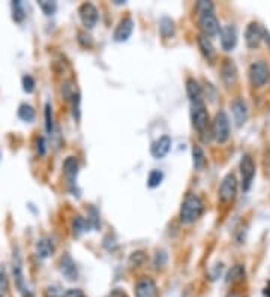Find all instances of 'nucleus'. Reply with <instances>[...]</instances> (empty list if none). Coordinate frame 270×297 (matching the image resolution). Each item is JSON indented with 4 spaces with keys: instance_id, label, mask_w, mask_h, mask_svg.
Wrapping results in <instances>:
<instances>
[{
    "instance_id": "1",
    "label": "nucleus",
    "mask_w": 270,
    "mask_h": 297,
    "mask_svg": "<svg viewBox=\"0 0 270 297\" xmlns=\"http://www.w3.org/2000/svg\"><path fill=\"white\" fill-rule=\"evenodd\" d=\"M191 117H192V125L197 129L201 141L209 143L212 137V126L204 102H194L191 105Z\"/></svg>"
},
{
    "instance_id": "2",
    "label": "nucleus",
    "mask_w": 270,
    "mask_h": 297,
    "mask_svg": "<svg viewBox=\"0 0 270 297\" xmlns=\"http://www.w3.org/2000/svg\"><path fill=\"white\" fill-rule=\"evenodd\" d=\"M204 212V203L195 194H188L180 207V221L183 224H194L201 218Z\"/></svg>"
},
{
    "instance_id": "3",
    "label": "nucleus",
    "mask_w": 270,
    "mask_h": 297,
    "mask_svg": "<svg viewBox=\"0 0 270 297\" xmlns=\"http://www.w3.org/2000/svg\"><path fill=\"white\" fill-rule=\"evenodd\" d=\"M230 119L225 111H218L212 122V137L215 138L216 143L224 144L230 138Z\"/></svg>"
},
{
    "instance_id": "4",
    "label": "nucleus",
    "mask_w": 270,
    "mask_h": 297,
    "mask_svg": "<svg viewBox=\"0 0 270 297\" xmlns=\"http://www.w3.org/2000/svg\"><path fill=\"white\" fill-rule=\"evenodd\" d=\"M270 78V69L266 62H254L249 66V80L254 87H263Z\"/></svg>"
},
{
    "instance_id": "5",
    "label": "nucleus",
    "mask_w": 270,
    "mask_h": 297,
    "mask_svg": "<svg viewBox=\"0 0 270 297\" xmlns=\"http://www.w3.org/2000/svg\"><path fill=\"white\" fill-rule=\"evenodd\" d=\"M237 194V180H236V176L233 173H228L222 182H221V186H219V200L225 204L231 203L234 200V197Z\"/></svg>"
},
{
    "instance_id": "6",
    "label": "nucleus",
    "mask_w": 270,
    "mask_h": 297,
    "mask_svg": "<svg viewBox=\"0 0 270 297\" xmlns=\"http://www.w3.org/2000/svg\"><path fill=\"white\" fill-rule=\"evenodd\" d=\"M198 26L201 29V35L207 36V38H212V36H216L219 33L221 27H219V21L216 18L215 12H210V14H203L198 17Z\"/></svg>"
},
{
    "instance_id": "7",
    "label": "nucleus",
    "mask_w": 270,
    "mask_h": 297,
    "mask_svg": "<svg viewBox=\"0 0 270 297\" xmlns=\"http://www.w3.org/2000/svg\"><path fill=\"white\" fill-rule=\"evenodd\" d=\"M240 174H242V188L243 191H248L255 176V164L251 155L248 153H245L240 159Z\"/></svg>"
},
{
    "instance_id": "8",
    "label": "nucleus",
    "mask_w": 270,
    "mask_h": 297,
    "mask_svg": "<svg viewBox=\"0 0 270 297\" xmlns=\"http://www.w3.org/2000/svg\"><path fill=\"white\" fill-rule=\"evenodd\" d=\"M237 27L234 24H227L222 26L219 30V38H221V45L225 51H233L234 47L237 45Z\"/></svg>"
},
{
    "instance_id": "9",
    "label": "nucleus",
    "mask_w": 270,
    "mask_h": 297,
    "mask_svg": "<svg viewBox=\"0 0 270 297\" xmlns=\"http://www.w3.org/2000/svg\"><path fill=\"white\" fill-rule=\"evenodd\" d=\"M78 14H80V20H81V23L86 29H93L98 24L99 14H98V9H96L95 5L87 3V2L83 3L78 9Z\"/></svg>"
},
{
    "instance_id": "10",
    "label": "nucleus",
    "mask_w": 270,
    "mask_h": 297,
    "mask_svg": "<svg viewBox=\"0 0 270 297\" xmlns=\"http://www.w3.org/2000/svg\"><path fill=\"white\" fill-rule=\"evenodd\" d=\"M264 32L266 30L258 23H251L245 32V41H246L248 48H251V50L258 48L261 41L264 39Z\"/></svg>"
},
{
    "instance_id": "11",
    "label": "nucleus",
    "mask_w": 270,
    "mask_h": 297,
    "mask_svg": "<svg viewBox=\"0 0 270 297\" xmlns=\"http://www.w3.org/2000/svg\"><path fill=\"white\" fill-rule=\"evenodd\" d=\"M221 78L227 87H233L237 83L239 78V71L236 63L231 59H225L221 65Z\"/></svg>"
},
{
    "instance_id": "12",
    "label": "nucleus",
    "mask_w": 270,
    "mask_h": 297,
    "mask_svg": "<svg viewBox=\"0 0 270 297\" xmlns=\"http://www.w3.org/2000/svg\"><path fill=\"white\" fill-rule=\"evenodd\" d=\"M171 150V138L168 135H162L159 137L150 147V153L153 158L161 159L165 158L168 155V152Z\"/></svg>"
},
{
    "instance_id": "13",
    "label": "nucleus",
    "mask_w": 270,
    "mask_h": 297,
    "mask_svg": "<svg viewBox=\"0 0 270 297\" xmlns=\"http://www.w3.org/2000/svg\"><path fill=\"white\" fill-rule=\"evenodd\" d=\"M156 296H158V287L153 279L141 278L135 284V297H156Z\"/></svg>"
},
{
    "instance_id": "14",
    "label": "nucleus",
    "mask_w": 270,
    "mask_h": 297,
    "mask_svg": "<svg viewBox=\"0 0 270 297\" xmlns=\"http://www.w3.org/2000/svg\"><path fill=\"white\" fill-rule=\"evenodd\" d=\"M12 275H14V279H15V284H17L18 290L26 294L24 275H23V261H21V255H20L18 249H15L14 255H12Z\"/></svg>"
},
{
    "instance_id": "15",
    "label": "nucleus",
    "mask_w": 270,
    "mask_h": 297,
    "mask_svg": "<svg viewBox=\"0 0 270 297\" xmlns=\"http://www.w3.org/2000/svg\"><path fill=\"white\" fill-rule=\"evenodd\" d=\"M132 32H134V21H132V18L126 17L117 24L113 38L116 42H126L131 38Z\"/></svg>"
},
{
    "instance_id": "16",
    "label": "nucleus",
    "mask_w": 270,
    "mask_h": 297,
    "mask_svg": "<svg viewBox=\"0 0 270 297\" xmlns=\"http://www.w3.org/2000/svg\"><path fill=\"white\" fill-rule=\"evenodd\" d=\"M231 111L237 126H242L248 120V105L242 98H236L231 102Z\"/></svg>"
},
{
    "instance_id": "17",
    "label": "nucleus",
    "mask_w": 270,
    "mask_h": 297,
    "mask_svg": "<svg viewBox=\"0 0 270 297\" xmlns=\"http://www.w3.org/2000/svg\"><path fill=\"white\" fill-rule=\"evenodd\" d=\"M60 272L62 275L68 279V281H75L78 278V272H77V266L74 263V260L71 258L69 254H65L60 258Z\"/></svg>"
},
{
    "instance_id": "18",
    "label": "nucleus",
    "mask_w": 270,
    "mask_h": 297,
    "mask_svg": "<svg viewBox=\"0 0 270 297\" xmlns=\"http://www.w3.org/2000/svg\"><path fill=\"white\" fill-rule=\"evenodd\" d=\"M63 171H65V176L68 179V183L69 186L72 188L75 185V179H77V174H78V162L74 156H68L63 162Z\"/></svg>"
},
{
    "instance_id": "19",
    "label": "nucleus",
    "mask_w": 270,
    "mask_h": 297,
    "mask_svg": "<svg viewBox=\"0 0 270 297\" xmlns=\"http://www.w3.org/2000/svg\"><path fill=\"white\" fill-rule=\"evenodd\" d=\"M186 93L191 99V104L194 102H203V90L201 86L195 78H188L186 80Z\"/></svg>"
},
{
    "instance_id": "20",
    "label": "nucleus",
    "mask_w": 270,
    "mask_h": 297,
    "mask_svg": "<svg viewBox=\"0 0 270 297\" xmlns=\"http://www.w3.org/2000/svg\"><path fill=\"white\" fill-rule=\"evenodd\" d=\"M197 42H198V47H200V50H201V54H203L209 62H212V60L215 59L216 51H215V47H213L210 38H207V36H204V35H200V36L197 38Z\"/></svg>"
},
{
    "instance_id": "21",
    "label": "nucleus",
    "mask_w": 270,
    "mask_h": 297,
    "mask_svg": "<svg viewBox=\"0 0 270 297\" xmlns=\"http://www.w3.org/2000/svg\"><path fill=\"white\" fill-rule=\"evenodd\" d=\"M36 252L41 258H48L54 252V245L50 239L42 237L36 242Z\"/></svg>"
},
{
    "instance_id": "22",
    "label": "nucleus",
    "mask_w": 270,
    "mask_h": 297,
    "mask_svg": "<svg viewBox=\"0 0 270 297\" xmlns=\"http://www.w3.org/2000/svg\"><path fill=\"white\" fill-rule=\"evenodd\" d=\"M246 276V272H245V267L242 264H236L233 266L228 273H227V282L228 284H237L240 281H243Z\"/></svg>"
},
{
    "instance_id": "23",
    "label": "nucleus",
    "mask_w": 270,
    "mask_h": 297,
    "mask_svg": "<svg viewBox=\"0 0 270 297\" xmlns=\"http://www.w3.org/2000/svg\"><path fill=\"white\" fill-rule=\"evenodd\" d=\"M159 30H161V35L164 38H173L174 36V21L168 17H162L161 21H159Z\"/></svg>"
},
{
    "instance_id": "24",
    "label": "nucleus",
    "mask_w": 270,
    "mask_h": 297,
    "mask_svg": "<svg viewBox=\"0 0 270 297\" xmlns=\"http://www.w3.org/2000/svg\"><path fill=\"white\" fill-rule=\"evenodd\" d=\"M192 162H194V168L195 170H203L207 164L206 161V155L203 152V148L200 146H194L192 147Z\"/></svg>"
},
{
    "instance_id": "25",
    "label": "nucleus",
    "mask_w": 270,
    "mask_h": 297,
    "mask_svg": "<svg viewBox=\"0 0 270 297\" xmlns=\"http://www.w3.org/2000/svg\"><path fill=\"white\" fill-rule=\"evenodd\" d=\"M90 225L87 222V219H84L83 216H75L72 219V234L74 237H80L83 233L89 231Z\"/></svg>"
},
{
    "instance_id": "26",
    "label": "nucleus",
    "mask_w": 270,
    "mask_h": 297,
    "mask_svg": "<svg viewBox=\"0 0 270 297\" xmlns=\"http://www.w3.org/2000/svg\"><path fill=\"white\" fill-rule=\"evenodd\" d=\"M18 117H20L23 122H27V123H30V122H33V120H35V117H36V113H35V110H33V107H32V105L21 104V105L18 107Z\"/></svg>"
},
{
    "instance_id": "27",
    "label": "nucleus",
    "mask_w": 270,
    "mask_h": 297,
    "mask_svg": "<svg viewBox=\"0 0 270 297\" xmlns=\"http://www.w3.org/2000/svg\"><path fill=\"white\" fill-rule=\"evenodd\" d=\"M162 179H164V173L159 170H152L149 177H147V186L149 188H158L162 183Z\"/></svg>"
},
{
    "instance_id": "28",
    "label": "nucleus",
    "mask_w": 270,
    "mask_h": 297,
    "mask_svg": "<svg viewBox=\"0 0 270 297\" xmlns=\"http://www.w3.org/2000/svg\"><path fill=\"white\" fill-rule=\"evenodd\" d=\"M8 290H9V282H8L6 269L3 266H0V297H6Z\"/></svg>"
},
{
    "instance_id": "29",
    "label": "nucleus",
    "mask_w": 270,
    "mask_h": 297,
    "mask_svg": "<svg viewBox=\"0 0 270 297\" xmlns=\"http://www.w3.org/2000/svg\"><path fill=\"white\" fill-rule=\"evenodd\" d=\"M26 17V12H24V8H23V3L20 0H15L12 2V18L17 21V23H21Z\"/></svg>"
},
{
    "instance_id": "30",
    "label": "nucleus",
    "mask_w": 270,
    "mask_h": 297,
    "mask_svg": "<svg viewBox=\"0 0 270 297\" xmlns=\"http://www.w3.org/2000/svg\"><path fill=\"white\" fill-rule=\"evenodd\" d=\"M45 129L47 132L51 135L53 134V129H54V122H53V108H51V104L47 102L45 104Z\"/></svg>"
},
{
    "instance_id": "31",
    "label": "nucleus",
    "mask_w": 270,
    "mask_h": 297,
    "mask_svg": "<svg viewBox=\"0 0 270 297\" xmlns=\"http://www.w3.org/2000/svg\"><path fill=\"white\" fill-rule=\"evenodd\" d=\"M38 5H39V8L42 9V12L45 15H53L57 9V3L56 2H50V0H41V2H38Z\"/></svg>"
},
{
    "instance_id": "32",
    "label": "nucleus",
    "mask_w": 270,
    "mask_h": 297,
    "mask_svg": "<svg viewBox=\"0 0 270 297\" xmlns=\"http://www.w3.org/2000/svg\"><path fill=\"white\" fill-rule=\"evenodd\" d=\"M197 11H198V15L210 14V12H215V5L209 2V0H200L197 3Z\"/></svg>"
},
{
    "instance_id": "33",
    "label": "nucleus",
    "mask_w": 270,
    "mask_h": 297,
    "mask_svg": "<svg viewBox=\"0 0 270 297\" xmlns=\"http://www.w3.org/2000/svg\"><path fill=\"white\" fill-rule=\"evenodd\" d=\"M80 102H81V99H80V93H74V95H72V116H74V119H75L77 122H78V120H80V117H81Z\"/></svg>"
},
{
    "instance_id": "34",
    "label": "nucleus",
    "mask_w": 270,
    "mask_h": 297,
    "mask_svg": "<svg viewBox=\"0 0 270 297\" xmlns=\"http://www.w3.org/2000/svg\"><path fill=\"white\" fill-rule=\"evenodd\" d=\"M144 261H146V254L141 252V251L132 252V255H131V258H129V263H131L132 267H138V266H141Z\"/></svg>"
},
{
    "instance_id": "35",
    "label": "nucleus",
    "mask_w": 270,
    "mask_h": 297,
    "mask_svg": "<svg viewBox=\"0 0 270 297\" xmlns=\"http://www.w3.org/2000/svg\"><path fill=\"white\" fill-rule=\"evenodd\" d=\"M167 258H168V255H167V252L165 251H158L156 254H155V267L156 269H162L165 266V263H167Z\"/></svg>"
},
{
    "instance_id": "36",
    "label": "nucleus",
    "mask_w": 270,
    "mask_h": 297,
    "mask_svg": "<svg viewBox=\"0 0 270 297\" xmlns=\"http://www.w3.org/2000/svg\"><path fill=\"white\" fill-rule=\"evenodd\" d=\"M21 84H23V90L26 93H32L35 90V86H36V83H35L32 75H24L23 80H21Z\"/></svg>"
},
{
    "instance_id": "37",
    "label": "nucleus",
    "mask_w": 270,
    "mask_h": 297,
    "mask_svg": "<svg viewBox=\"0 0 270 297\" xmlns=\"http://www.w3.org/2000/svg\"><path fill=\"white\" fill-rule=\"evenodd\" d=\"M89 213L90 216H87V222L92 228H98L99 227V213L95 207H90L89 209Z\"/></svg>"
},
{
    "instance_id": "38",
    "label": "nucleus",
    "mask_w": 270,
    "mask_h": 297,
    "mask_svg": "<svg viewBox=\"0 0 270 297\" xmlns=\"http://www.w3.org/2000/svg\"><path fill=\"white\" fill-rule=\"evenodd\" d=\"M45 297H65V293L59 287H48L45 288Z\"/></svg>"
},
{
    "instance_id": "39",
    "label": "nucleus",
    "mask_w": 270,
    "mask_h": 297,
    "mask_svg": "<svg viewBox=\"0 0 270 297\" xmlns=\"http://www.w3.org/2000/svg\"><path fill=\"white\" fill-rule=\"evenodd\" d=\"M36 148H38V153H39L41 156L45 155V152H47V143H45V138H44V137H39V138H38V141H36Z\"/></svg>"
},
{
    "instance_id": "40",
    "label": "nucleus",
    "mask_w": 270,
    "mask_h": 297,
    "mask_svg": "<svg viewBox=\"0 0 270 297\" xmlns=\"http://www.w3.org/2000/svg\"><path fill=\"white\" fill-rule=\"evenodd\" d=\"M65 297H86V294L78 288H69L65 291Z\"/></svg>"
},
{
    "instance_id": "41",
    "label": "nucleus",
    "mask_w": 270,
    "mask_h": 297,
    "mask_svg": "<svg viewBox=\"0 0 270 297\" xmlns=\"http://www.w3.org/2000/svg\"><path fill=\"white\" fill-rule=\"evenodd\" d=\"M110 297H126V294H125V291H122V290H119V288H116L111 294H110Z\"/></svg>"
},
{
    "instance_id": "42",
    "label": "nucleus",
    "mask_w": 270,
    "mask_h": 297,
    "mask_svg": "<svg viewBox=\"0 0 270 297\" xmlns=\"http://www.w3.org/2000/svg\"><path fill=\"white\" fill-rule=\"evenodd\" d=\"M264 41H266V42H269V45H270V33H269L267 30L264 32Z\"/></svg>"
},
{
    "instance_id": "43",
    "label": "nucleus",
    "mask_w": 270,
    "mask_h": 297,
    "mask_svg": "<svg viewBox=\"0 0 270 297\" xmlns=\"http://www.w3.org/2000/svg\"><path fill=\"white\" fill-rule=\"evenodd\" d=\"M264 296H266V297H270V282H269L267 288L264 290Z\"/></svg>"
},
{
    "instance_id": "44",
    "label": "nucleus",
    "mask_w": 270,
    "mask_h": 297,
    "mask_svg": "<svg viewBox=\"0 0 270 297\" xmlns=\"http://www.w3.org/2000/svg\"><path fill=\"white\" fill-rule=\"evenodd\" d=\"M227 297H243L242 294H239V293H230Z\"/></svg>"
}]
</instances>
